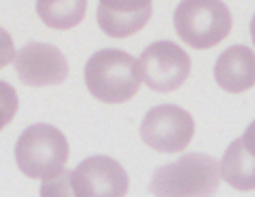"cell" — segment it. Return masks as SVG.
I'll list each match as a JSON object with an SVG mask.
<instances>
[{
	"mask_svg": "<svg viewBox=\"0 0 255 197\" xmlns=\"http://www.w3.org/2000/svg\"><path fill=\"white\" fill-rule=\"evenodd\" d=\"M15 59V48H13V39L4 28H0V69L7 67L9 63H13Z\"/></svg>",
	"mask_w": 255,
	"mask_h": 197,
	"instance_id": "14",
	"label": "cell"
},
{
	"mask_svg": "<svg viewBox=\"0 0 255 197\" xmlns=\"http://www.w3.org/2000/svg\"><path fill=\"white\" fill-rule=\"evenodd\" d=\"M221 176L229 187L238 191L255 189V152L242 143V139L229 143L221 161Z\"/></svg>",
	"mask_w": 255,
	"mask_h": 197,
	"instance_id": "11",
	"label": "cell"
},
{
	"mask_svg": "<svg viewBox=\"0 0 255 197\" xmlns=\"http://www.w3.org/2000/svg\"><path fill=\"white\" fill-rule=\"evenodd\" d=\"M17 113V93L9 82L0 80V130L13 122Z\"/></svg>",
	"mask_w": 255,
	"mask_h": 197,
	"instance_id": "13",
	"label": "cell"
},
{
	"mask_svg": "<svg viewBox=\"0 0 255 197\" xmlns=\"http://www.w3.org/2000/svg\"><path fill=\"white\" fill-rule=\"evenodd\" d=\"M87 0H37V15L48 28L67 30L85 20Z\"/></svg>",
	"mask_w": 255,
	"mask_h": 197,
	"instance_id": "12",
	"label": "cell"
},
{
	"mask_svg": "<svg viewBox=\"0 0 255 197\" xmlns=\"http://www.w3.org/2000/svg\"><path fill=\"white\" fill-rule=\"evenodd\" d=\"M195 135V122L188 111L175 104H162L151 109L141 124V137L151 150L171 154L188 148Z\"/></svg>",
	"mask_w": 255,
	"mask_h": 197,
	"instance_id": "6",
	"label": "cell"
},
{
	"mask_svg": "<svg viewBox=\"0 0 255 197\" xmlns=\"http://www.w3.org/2000/svg\"><path fill=\"white\" fill-rule=\"evenodd\" d=\"M72 195L76 197H124L128 193V174L108 156L85 158L69 171Z\"/></svg>",
	"mask_w": 255,
	"mask_h": 197,
	"instance_id": "7",
	"label": "cell"
},
{
	"mask_svg": "<svg viewBox=\"0 0 255 197\" xmlns=\"http://www.w3.org/2000/svg\"><path fill=\"white\" fill-rule=\"evenodd\" d=\"M69 143L61 130L48 124H35L20 135L15 143V163L28 178L54 176L65 169Z\"/></svg>",
	"mask_w": 255,
	"mask_h": 197,
	"instance_id": "4",
	"label": "cell"
},
{
	"mask_svg": "<svg viewBox=\"0 0 255 197\" xmlns=\"http://www.w3.org/2000/svg\"><path fill=\"white\" fill-rule=\"evenodd\" d=\"M251 39H253V46H255V15L251 20Z\"/></svg>",
	"mask_w": 255,
	"mask_h": 197,
	"instance_id": "16",
	"label": "cell"
},
{
	"mask_svg": "<svg viewBox=\"0 0 255 197\" xmlns=\"http://www.w3.org/2000/svg\"><path fill=\"white\" fill-rule=\"evenodd\" d=\"M214 80L227 93H242L255 87V52L247 46L227 48L216 59Z\"/></svg>",
	"mask_w": 255,
	"mask_h": 197,
	"instance_id": "10",
	"label": "cell"
},
{
	"mask_svg": "<svg viewBox=\"0 0 255 197\" xmlns=\"http://www.w3.org/2000/svg\"><path fill=\"white\" fill-rule=\"evenodd\" d=\"M138 69L151 91L169 93L180 89L190 76V56L173 41H156L143 50Z\"/></svg>",
	"mask_w": 255,
	"mask_h": 197,
	"instance_id": "5",
	"label": "cell"
},
{
	"mask_svg": "<svg viewBox=\"0 0 255 197\" xmlns=\"http://www.w3.org/2000/svg\"><path fill=\"white\" fill-rule=\"evenodd\" d=\"M173 26L186 46L206 50L229 35L232 13L221 0H182L175 9Z\"/></svg>",
	"mask_w": 255,
	"mask_h": 197,
	"instance_id": "3",
	"label": "cell"
},
{
	"mask_svg": "<svg viewBox=\"0 0 255 197\" xmlns=\"http://www.w3.org/2000/svg\"><path fill=\"white\" fill-rule=\"evenodd\" d=\"M154 0H100L98 24L108 37L124 39L138 33L151 17Z\"/></svg>",
	"mask_w": 255,
	"mask_h": 197,
	"instance_id": "9",
	"label": "cell"
},
{
	"mask_svg": "<svg viewBox=\"0 0 255 197\" xmlns=\"http://www.w3.org/2000/svg\"><path fill=\"white\" fill-rule=\"evenodd\" d=\"M221 163L208 154H186L180 161L160 165L149 182L154 195L193 197L212 195L221 182Z\"/></svg>",
	"mask_w": 255,
	"mask_h": 197,
	"instance_id": "2",
	"label": "cell"
},
{
	"mask_svg": "<svg viewBox=\"0 0 255 197\" xmlns=\"http://www.w3.org/2000/svg\"><path fill=\"white\" fill-rule=\"evenodd\" d=\"M85 82L93 98L106 104H121L132 100L141 89L138 59L124 50L106 48L87 61Z\"/></svg>",
	"mask_w": 255,
	"mask_h": 197,
	"instance_id": "1",
	"label": "cell"
},
{
	"mask_svg": "<svg viewBox=\"0 0 255 197\" xmlns=\"http://www.w3.org/2000/svg\"><path fill=\"white\" fill-rule=\"evenodd\" d=\"M240 139H242V143H245L249 150L255 152V122H253L251 126H249L247 132H245V135H242Z\"/></svg>",
	"mask_w": 255,
	"mask_h": 197,
	"instance_id": "15",
	"label": "cell"
},
{
	"mask_svg": "<svg viewBox=\"0 0 255 197\" xmlns=\"http://www.w3.org/2000/svg\"><path fill=\"white\" fill-rule=\"evenodd\" d=\"M15 72L28 87L61 85L69 76L65 54L50 43H28L15 54Z\"/></svg>",
	"mask_w": 255,
	"mask_h": 197,
	"instance_id": "8",
	"label": "cell"
}]
</instances>
